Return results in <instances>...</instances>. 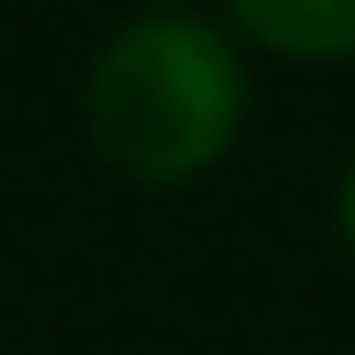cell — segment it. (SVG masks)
Segmentation results:
<instances>
[{
    "label": "cell",
    "mask_w": 355,
    "mask_h": 355,
    "mask_svg": "<svg viewBox=\"0 0 355 355\" xmlns=\"http://www.w3.org/2000/svg\"><path fill=\"white\" fill-rule=\"evenodd\" d=\"M243 57L202 17L121 24L89 73V137L137 186H178L210 170L243 121Z\"/></svg>",
    "instance_id": "6da1fadb"
},
{
    "label": "cell",
    "mask_w": 355,
    "mask_h": 355,
    "mask_svg": "<svg viewBox=\"0 0 355 355\" xmlns=\"http://www.w3.org/2000/svg\"><path fill=\"white\" fill-rule=\"evenodd\" d=\"M250 41L283 57H355V0H226Z\"/></svg>",
    "instance_id": "7a4b0ae2"
},
{
    "label": "cell",
    "mask_w": 355,
    "mask_h": 355,
    "mask_svg": "<svg viewBox=\"0 0 355 355\" xmlns=\"http://www.w3.org/2000/svg\"><path fill=\"white\" fill-rule=\"evenodd\" d=\"M339 234H347V250H355V170H347V186H339Z\"/></svg>",
    "instance_id": "3957f363"
}]
</instances>
